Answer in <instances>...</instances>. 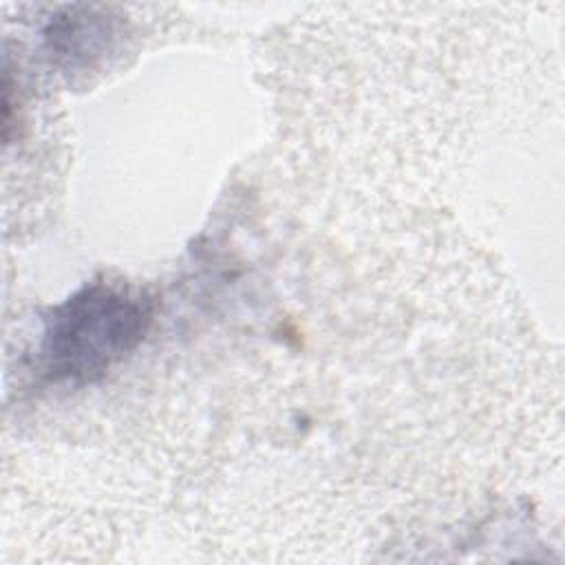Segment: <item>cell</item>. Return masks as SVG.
I'll use <instances>...</instances> for the list:
<instances>
[{
    "instance_id": "6da1fadb",
    "label": "cell",
    "mask_w": 565,
    "mask_h": 565,
    "mask_svg": "<svg viewBox=\"0 0 565 565\" xmlns=\"http://www.w3.org/2000/svg\"><path fill=\"white\" fill-rule=\"evenodd\" d=\"M152 300L124 282H90L44 320L40 364L55 382H93L146 335Z\"/></svg>"
}]
</instances>
